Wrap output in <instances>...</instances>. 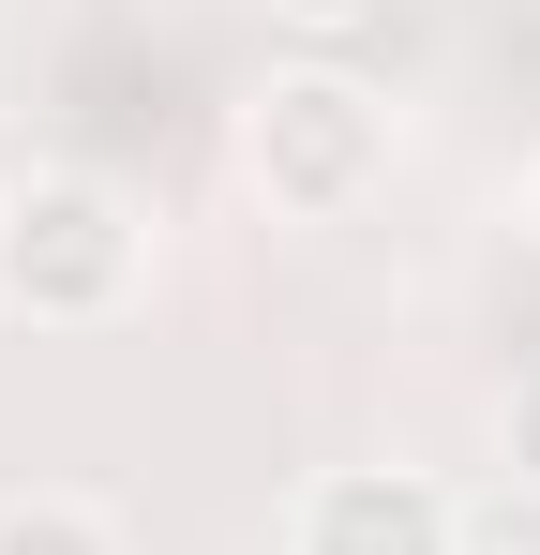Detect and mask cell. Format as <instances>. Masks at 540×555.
Returning <instances> with one entry per match:
<instances>
[{
  "instance_id": "obj_1",
  "label": "cell",
  "mask_w": 540,
  "mask_h": 555,
  "mask_svg": "<svg viewBox=\"0 0 540 555\" xmlns=\"http://www.w3.org/2000/svg\"><path fill=\"white\" fill-rule=\"evenodd\" d=\"M120 285H136V210L90 166H30L0 195V300L15 315L76 331V315H120Z\"/></svg>"
},
{
  "instance_id": "obj_2",
  "label": "cell",
  "mask_w": 540,
  "mask_h": 555,
  "mask_svg": "<svg viewBox=\"0 0 540 555\" xmlns=\"http://www.w3.org/2000/svg\"><path fill=\"white\" fill-rule=\"evenodd\" d=\"M375 166H390V105L360 91V76H270L256 120H241V181H256L270 210H300V225L360 210Z\"/></svg>"
},
{
  "instance_id": "obj_3",
  "label": "cell",
  "mask_w": 540,
  "mask_h": 555,
  "mask_svg": "<svg viewBox=\"0 0 540 555\" xmlns=\"http://www.w3.org/2000/svg\"><path fill=\"white\" fill-rule=\"evenodd\" d=\"M285 555H465V526H450L436 480H406V465H346V480L300 495Z\"/></svg>"
},
{
  "instance_id": "obj_4",
  "label": "cell",
  "mask_w": 540,
  "mask_h": 555,
  "mask_svg": "<svg viewBox=\"0 0 540 555\" xmlns=\"http://www.w3.org/2000/svg\"><path fill=\"white\" fill-rule=\"evenodd\" d=\"M0 555H120V526L76 511V495H15V511H0Z\"/></svg>"
},
{
  "instance_id": "obj_5",
  "label": "cell",
  "mask_w": 540,
  "mask_h": 555,
  "mask_svg": "<svg viewBox=\"0 0 540 555\" xmlns=\"http://www.w3.org/2000/svg\"><path fill=\"white\" fill-rule=\"evenodd\" d=\"M511 465H526V480H540V375H526V390H511Z\"/></svg>"
},
{
  "instance_id": "obj_6",
  "label": "cell",
  "mask_w": 540,
  "mask_h": 555,
  "mask_svg": "<svg viewBox=\"0 0 540 555\" xmlns=\"http://www.w3.org/2000/svg\"><path fill=\"white\" fill-rule=\"evenodd\" d=\"M270 15H300V30H346V15H375V0H270Z\"/></svg>"
}]
</instances>
